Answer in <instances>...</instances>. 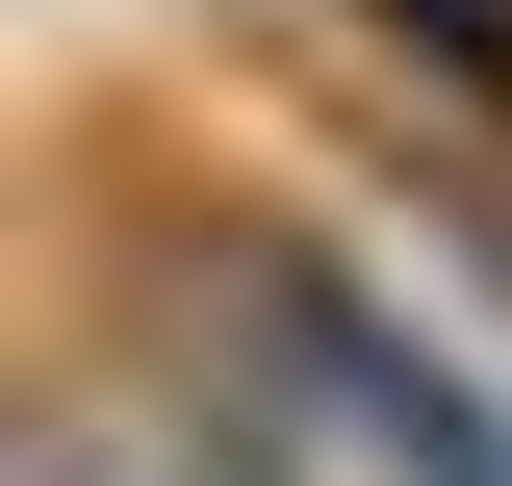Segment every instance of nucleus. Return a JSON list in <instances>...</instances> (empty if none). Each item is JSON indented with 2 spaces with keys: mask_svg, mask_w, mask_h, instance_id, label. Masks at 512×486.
I'll use <instances>...</instances> for the list:
<instances>
[{
  "mask_svg": "<svg viewBox=\"0 0 512 486\" xmlns=\"http://www.w3.org/2000/svg\"><path fill=\"white\" fill-rule=\"evenodd\" d=\"M77 333H128L256 486H512V384L461 359L333 205H256V180L103 205V307H77Z\"/></svg>",
  "mask_w": 512,
  "mask_h": 486,
  "instance_id": "1",
  "label": "nucleus"
},
{
  "mask_svg": "<svg viewBox=\"0 0 512 486\" xmlns=\"http://www.w3.org/2000/svg\"><path fill=\"white\" fill-rule=\"evenodd\" d=\"M308 77L359 103V154H436V180H512V0H282Z\"/></svg>",
  "mask_w": 512,
  "mask_h": 486,
  "instance_id": "2",
  "label": "nucleus"
},
{
  "mask_svg": "<svg viewBox=\"0 0 512 486\" xmlns=\"http://www.w3.org/2000/svg\"><path fill=\"white\" fill-rule=\"evenodd\" d=\"M0 486H256V461L128 359V333H52V359H26V435H0Z\"/></svg>",
  "mask_w": 512,
  "mask_h": 486,
  "instance_id": "3",
  "label": "nucleus"
}]
</instances>
